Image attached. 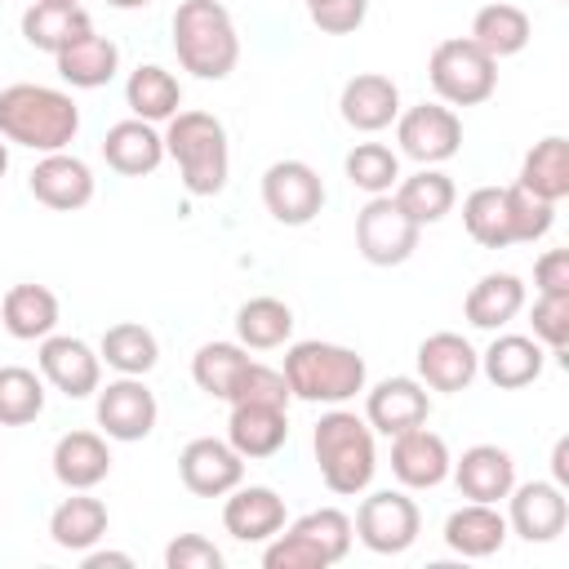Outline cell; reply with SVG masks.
I'll return each instance as SVG.
<instances>
[{
    "label": "cell",
    "mask_w": 569,
    "mask_h": 569,
    "mask_svg": "<svg viewBox=\"0 0 569 569\" xmlns=\"http://www.w3.org/2000/svg\"><path fill=\"white\" fill-rule=\"evenodd\" d=\"M80 133V107L71 93L49 84H9L0 89V138L18 142L27 151H67V142Z\"/></svg>",
    "instance_id": "obj_1"
},
{
    "label": "cell",
    "mask_w": 569,
    "mask_h": 569,
    "mask_svg": "<svg viewBox=\"0 0 569 569\" xmlns=\"http://www.w3.org/2000/svg\"><path fill=\"white\" fill-rule=\"evenodd\" d=\"M311 449L329 493L356 498L369 489L378 471V449H373V427L365 418H356L351 409H329L311 431Z\"/></svg>",
    "instance_id": "obj_2"
},
{
    "label": "cell",
    "mask_w": 569,
    "mask_h": 569,
    "mask_svg": "<svg viewBox=\"0 0 569 569\" xmlns=\"http://www.w3.org/2000/svg\"><path fill=\"white\" fill-rule=\"evenodd\" d=\"M280 373L289 382V396L307 405H347L356 391H365V378H369L360 351L342 342H320V338L293 342L284 351Z\"/></svg>",
    "instance_id": "obj_3"
},
{
    "label": "cell",
    "mask_w": 569,
    "mask_h": 569,
    "mask_svg": "<svg viewBox=\"0 0 569 569\" xmlns=\"http://www.w3.org/2000/svg\"><path fill=\"white\" fill-rule=\"evenodd\" d=\"M173 53L196 80H227L240 62V36L218 0H182L173 9Z\"/></svg>",
    "instance_id": "obj_4"
},
{
    "label": "cell",
    "mask_w": 569,
    "mask_h": 569,
    "mask_svg": "<svg viewBox=\"0 0 569 569\" xmlns=\"http://www.w3.org/2000/svg\"><path fill=\"white\" fill-rule=\"evenodd\" d=\"M164 124H169L164 156H173L182 187L191 196H218L227 187V169H231V147H227L222 120L209 111H178Z\"/></svg>",
    "instance_id": "obj_5"
},
{
    "label": "cell",
    "mask_w": 569,
    "mask_h": 569,
    "mask_svg": "<svg viewBox=\"0 0 569 569\" xmlns=\"http://www.w3.org/2000/svg\"><path fill=\"white\" fill-rule=\"evenodd\" d=\"M351 538H356L351 516L338 507H320V511L298 516L289 529H280L267 542L262 565L267 569H329L351 551Z\"/></svg>",
    "instance_id": "obj_6"
},
{
    "label": "cell",
    "mask_w": 569,
    "mask_h": 569,
    "mask_svg": "<svg viewBox=\"0 0 569 569\" xmlns=\"http://www.w3.org/2000/svg\"><path fill=\"white\" fill-rule=\"evenodd\" d=\"M427 80L445 107H480L498 89V62L471 36H449L431 49Z\"/></svg>",
    "instance_id": "obj_7"
},
{
    "label": "cell",
    "mask_w": 569,
    "mask_h": 569,
    "mask_svg": "<svg viewBox=\"0 0 569 569\" xmlns=\"http://www.w3.org/2000/svg\"><path fill=\"white\" fill-rule=\"evenodd\" d=\"M356 538L373 551V556H400L418 542L422 533V511L405 489H378L360 502L356 511Z\"/></svg>",
    "instance_id": "obj_8"
},
{
    "label": "cell",
    "mask_w": 569,
    "mask_h": 569,
    "mask_svg": "<svg viewBox=\"0 0 569 569\" xmlns=\"http://www.w3.org/2000/svg\"><path fill=\"white\" fill-rule=\"evenodd\" d=\"M418 222L391 200V196H369V204L356 213V249L373 267H400L418 249Z\"/></svg>",
    "instance_id": "obj_9"
},
{
    "label": "cell",
    "mask_w": 569,
    "mask_h": 569,
    "mask_svg": "<svg viewBox=\"0 0 569 569\" xmlns=\"http://www.w3.org/2000/svg\"><path fill=\"white\" fill-rule=\"evenodd\" d=\"M396 142L418 164H445L462 151V120L445 102H418L396 116Z\"/></svg>",
    "instance_id": "obj_10"
},
{
    "label": "cell",
    "mask_w": 569,
    "mask_h": 569,
    "mask_svg": "<svg viewBox=\"0 0 569 569\" xmlns=\"http://www.w3.org/2000/svg\"><path fill=\"white\" fill-rule=\"evenodd\" d=\"M262 204L284 227H307L325 209V182L307 160H276L262 173Z\"/></svg>",
    "instance_id": "obj_11"
},
{
    "label": "cell",
    "mask_w": 569,
    "mask_h": 569,
    "mask_svg": "<svg viewBox=\"0 0 569 569\" xmlns=\"http://www.w3.org/2000/svg\"><path fill=\"white\" fill-rule=\"evenodd\" d=\"M93 413H98L102 436L133 445V440H147V436L156 431L160 405H156V396H151V387H147L142 378L120 373L116 382L98 387V405H93Z\"/></svg>",
    "instance_id": "obj_12"
},
{
    "label": "cell",
    "mask_w": 569,
    "mask_h": 569,
    "mask_svg": "<svg viewBox=\"0 0 569 569\" xmlns=\"http://www.w3.org/2000/svg\"><path fill=\"white\" fill-rule=\"evenodd\" d=\"M40 378L62 391L67 400H84L102 387V356L84 342V338H71V333H49L40 338Z\"/></svg>",
    "instance_id": "obj_13"
},
{
    "label": "cell",
    "mask_w": 569,
    "mask_h": 569,
    "mask_svg": "<svg viewBox=\"0 0 569 569\" xmlns=\"http://www.w3.org/2000/svg\"><path fill=\"white\" fill-rule=\"evenodd\" d=\"M569 525V498L556 480H529L511 485L507 493V529L525 542H551Z\"/></svg>",
    "instance_id": "obj_14"
},
{
    "label": "cell",
    "mask_w": 569,
    "mask_h": 569,
    "mask_svg": "<svg viewBox=\"0 0 569 569\" xmlns=\"http://www.w3.org/2000/svg\"><path fill=\"white\" fill-rule=\"evenodd\" d=\"M178 476L196 498H227L244 480V458L227 440L200 436L178 453Z\"/></svg>",
    "instance_id": "obj_15"
},
{
    "label": "cell",
    "mask_w": 569,
    "mask_h": 569,
    "mask_svg": "<svg viewBox=\"0 0 569 569\" xmlns=\"http://www.w3.org/2000/svg\"><path fill=\"white\" fill-rule=\"evenodd\" d=\"M476 373H480V356L462 333L440 329L418 342V382L422 387L453 396V391H467L476 382Z\"/></svg>",
    "instance_id": "obj_16"
},
{
    "label": "cell",
    "mask_w": 569,
    "mask_h": 569,
    "mask_svg": "<svg viewBox=\"0 0 569 569\" xmlns=\"http://www.w3.org/2000/svg\"><path fill=\"white\" fill-rule=\"evenodd\" d=\"M431 413V396L418 378H382L365 396V422L378 436H400L409 427H422Z\"/></svg>",
    "instance_id": "obj_17"
},
{
    "label": "cell",
    "mask_w": 569,
    "mask_h": 569,
    "mask_svg": "<svg viewBox=\"0 0 569 569\" xmlns=\"http://www.w3.org/2000/svg\"><path fill=\"white\" fill-rule=\"evenodd\" d=\"M449 467H453L449 445L436 431L409 427V431L391 436V476L405 489H436V485H445Z\"/></svg>",
    "instance_id": "obj_18"
},
{
    "label": "cell",
    "mask_w": 569,
    "mask_h": 569,
    "mask_svg": "<svg viewBox=\"0 0 569 569\" xmlns=\"http://www.w3.org/2000/svg\"><path fill=\"white\" fill-rule=\"evenodd\" d=\"M31 196L44 204V209H58V213H71V209H84L93 200V169L80 160V156H67V151H49L36 169H31Z\"/></svg>",
    "instance_id": "obj_19"
},
{
    "label": "cell",
    "mask_w": 569,
    "mask_h": 569,
    "mask_svg": "<svg viewBox=\"0 0 569 569\" xmlns=\"http://www.w3.org/2000/svg\"><path fill=\"white\" fill-rule=\"evenodd\" d=\"M222 529L236 542H271L284 529V498L267 485H236L222 502Z\"/></svg>",
    "instance_id": "obj_20"
},
{
    "label": "cell",
    "mask_w": 569,
    "mask_h": 569,
    "mask_svg": "<svg viewBox=\"0 0 569 569\" xmlns=\"http://www.w3.org/2000/svg\"><path fill=\"white\" fill-rule=\"evenodd\" d=\"M338 111L342 120L356 129V133H382L396 116H400V89L391 76L382 71H360L342 84V98H338Z\"/></svg>",
    "instance_id": "obj_21"
},
{
    "label": "cell",
    "mask_w": 569,
    "mask_h": 569,
    "mask_svg": "<svg viewBox=\"0 0 569 569\" xmlns=\"http://www.w3.org/2000/svg\"><path fill=\"white\" fill-rule=\"evenodd\" d=\"M449 476L458 480V493L467 498V502H502L507 493H511V485H516V462H511V453L507 449H498V445H471L453 467H449Z\"/></svg>",
    "instance_id": "obj_22"
},
{
    "label": "cell",
    "mask_w": 569,
    "mask_h": 569,
    "mask_svg": "<svg viewBox=\"0 0 569 569\" xmlns=\"http://www.w3.org/2000/svg\"><path fill=\"white\" fill-rule=\"evenodd\" d=\"M289 440V409L280 405H231L227 418V445L249 462V458H271Z\"/></svg>",
    "instance_id": "obj_23"
},
{
    "label": "cell",
    "mask_w": 569,
    "mask_h": 569,
    "mask_svg": "<svg viewBox=\"0 0 569 569\" xmlns=\"http://www.w3.org/2000/svg\"><path fill=\"white\" fill-rule=\"evenodd\" d=\"M102 160L120 173V178H147L160 169L164 160V133H156V124L147 120H120L107 129L102 138Z\"/></svg>",
    "instance_id": "obj_24"
},
{
    "label": "cell",
    "mask_w": 569,
    "mask_h": 569,
    "mask_svg": "<svg viewBox=\"0 0 569 569\" xmlns=\"http://www.w3.org/2000/svg\"><path fill=\"white\" fill-rule=\"evenodd\" d=\"M49 462H53L58 485H67L71 493L76 489H93V485H102L111 476V449H107V440L98 431H67V436H58Z\"/></svg>",
    "instance_id": "obj_25"
},
{
    "label": "cell",
    "mask_w": 569,
    "mask_h": 569,
    "mask_svg": "<svg viewBox=\"0 0 569 569\" xmlns=\"http://www.w3.org/2000/svg\"><path fill=\"white\" fill-rule=\"evenodd\" d=\"M507 516L493 502H467L445 520V547L467 556V560H485L493 551H502L507 542Z\"/></svg>",
    "instance_id": "obj_26"
},
{
    "label": "cell",
    "mask_w": 569,
    "mask_h": 569,
    "mask_svg": "<svg viewBox=\"0 0 569 569\" xmlns=\"http://www.w3.org/2000/svg\"><path fill=\"white\" fill-rule=\"evenodd\" d=\"M480 373L498 391H520V387L538 382V373H542V342L525 338V333H498L480 356Z\"/></svg>",
    "instance_id": "obj_27"
},
{
    "label": "cell",
    "mask_w": 569,
    "mask_h": 569,
    "mask_svg": "<svg viewBox=\"0 0 569 569\" xmlns=\"http://www.w3.org/2000/svg\"><path fill=\"white\" fill-rule=\"evenodd\" d=\"M520 311H525V280L511 276V271H489V276H480V280L467 289V298H462V316H467V325H476V329H502V325H511Z\"/></svg>",
    "instance_id": "obj_28"
},
{
    "label": "cell",
    "mask_w": 569,
    "mask_h": 569,
    "mask_svg": "<svg viewBox=\"0 0 569 569\" xmlns=\"http://www.w3.org/2000/svg\"><path fill=\"white\" fill-rule=\"evenodd\" d=\"M58 58V76L71 84V89H102V84H111L116 80V71H120V49H116V40H107V36H98V31H84L80 40H71L62 53H53Z\"/></svg>",
    "instance_id": "obj_29"
},
{
    "label": "cell",
    "mask_w": 569,
    "mask_h": 569,
    "mask_svg": "<svg viewBox=\"0 0 569 569\" xmlns=\"http://www.w3.org/2000/svg\"><path fill=\"white\" fill-rule=\"evenodd\" d=\"M0 325L18 338V342H36L49 338L58 329V293L44 284H13L0 298Z\"/></svg>",
    "instance_id": "obj_30"
},
{
    "label": "cell",
    "mask_w": 569,
    "mask_h": 569,
    "mask_svg": "<svg viewBox=\"0 0 569 569\" xmlns=\"http://www.w3.org/2000/svg\"><path fill=\"white\" fill-rule=\"evenodd\" d=\"M124 102H129V111L138 120L160 124V120H173L182 111V84H178L173 71H164L156 62H142L124 80Z\"/></svg>",
    "instance_id": "obj_31"
},
{
    "label": "cell",
    "mask_w": 569,
    "mask_h": 569,
    "mask_svg": "<svg viewBox=\"0 0 569 569\" xmlns=\"http://www.w3.org/2000/svg\"><path fill=\"white\" fill-rule=\"evenodd\" d=\"M529 36H533L529 13H525L520 4H507V0L485 4V9H476V18H471V40H476L493 62L520 53V49L529 44Z\"/></svg>",
    "instance_id": "obj_32"
},
{
    "label": "cell",
    "mask_w": 569,
    "mask_h": 569,
    "mask_svg": "<svg viewBox=\"0 0 569 569\" xmlns=\"http://www.w3.org/2000/svg\"><path fill=\"white\" fill-rule=\"evenodd\" d=\"M107 507L98 498H89V489H76V498H62L49 516V538L62 551H89L102 533H107Z\"/></svg>",
    "instance_id": "obj_33"
},
{
    "label": "cell",
    "mask_w": 569,
    "mask_h": 569,
    "mask_svg": "<svg viewBox=\"0 0 569 569\" xmlns=\"http://www.w3.org/2000/svg\"><path fill=\"white\" fill-rule=\"evenodd\" d=\"M516 187H525L529 196H538V200H547V204H560V200L569 196V142H565L560 133L533 142V151H529L525 164H520Z\"/></svg>",
    "instance_id": "obj_34"
},
{
    "label": "cell",
    "mask_w": 569,
    "mask_h": 569,
    "mask_svg": "<svg viewBox=\"0 0 569 569\" xmlns=\"http://www.w3.org/2000/svg\"><path fill=\"white\" fill-rule=\"evenodd\" d=\"M396 196V204L418 222V227H431V222H440L449 209H453V200H458V191H453V178L449 173H440L436 164H422L418 173H409V178H400L396 187H391Z\"/></svg>",
    "instance_id": "obj_35"
},
{
    "label": "cell",
    "mask_w": 569,
    "mask_h": 569,
    "mask_svg": "<svg viewBox=\"0 0 569 569\" xmlns=\"http://www.w3.org/2000/svg\"><path fill=\"white\" fill-rule=\"evenodd\" d=\"M84 31H93V18L80 4H31L22 13V40L44 53H62Z\"/></svg>",
    "instance_id": "obj_36"
},
{
    "label": "cell",
    "mask_w": 569,
    "mask_h": 569,
    "mask_svg": "<svg viewBox=\"0 0 569 569\" xmlns=\"http://www.w3.org/2000/svg\"><path fill=\"white\" fill-rule=\"evenodd\" d=\"M462 227L480 249H507L516 244L511 236V209H507V187H476L462 200Z\"/></svg>",
    "instance_id": "obj_37"
},
{
    "label": "cell",
    "mask_w": 569,
    "mask_h": 569,
    "mask_svg": "<svg viewBox=\"0 0 569 569\" xmlns=\"http://www.w3.org/2000/svg\"><path fill=\"white\" fill-rule=\"evenodd\" d=\"M289 333H293V311H289V302H280V298H249V302L236 311V338H240V347H249V351L284 347Z\"/></svg>",
    "instance_id": "obj_38"
},
{
    "label": "cell",
    "mask_w": 569,
    "mask_h": 569,
    "mask_svg": "<svg viewBox=\"0 0 569 569\" xmlns=\"http://www.w3.org/2000/svg\"><path fill=\"white\" fill-rule=\"evenodd\" d=\"M98 356H102L116 373H133V378H142V373L156 369V360H160V342H156V333H151L147 325H138V320H120V325H111V329L102 333Z\"/></svg>",
    "instance_id": "obj_39"
},
{
    "label": "cell",
    "mask_w": 569,
    "mask_h": 569,
    "mask_svg": "<svg viewBox=\"0 0 569 569\" xmlns=\"http://www.w3.org/2000/svg\"><path fill=\"white\" fill-rule=\"evenodd\" d=\"M244 365H249V347H240V342H204L191 356V378H196V387L204 396L227 400Z\"/></svg>",
    "instance_id": "obj_40"
},
{
    "label": "cell",
    "mask_w": 569,
    "mask_h": 569,
    "mask_svg": "<svg viewBox=\"0 0 569 569\" xmlns=\"http://www.w3.org/2000/svg\"><path fill=\"white\" fill-rule=\"evenodd\" d=\"M44 413V378L22 365L0 369V427H27Z\"/></svg>",
    "instance_id": "obj_41"
},
{
    "label": "cell",
    "mask_w": 569,
    "mask_h": 569,
    "mask_svg": "<svg viewBox=\"0 0 569 569\" xmlns=\"http://www.w3.org/2000/svg\"><path fill=\"white\" fill-rule=\"evenodd\" d=\"M351 187L369 191V196H391V187L400 182V156L387 142H356L342 160Z\"/></svg>",
    "instance_id": "obj_42"
},
{
    "label": "cell",
    "mask_w": 569,
    "mask_h": 569,
    "mask_svg": "<svg viewBox=\"0 0 569 569\" xmlns=\"http://www.w3.org/2000/svg\"><path fill=\"white\" fill-rule=\"evenodd\" d=\"M244 400H253V405H280V409H289V400H293V396H289V382H284V373H280V369L249 360V365L240 369V378H236V387H231L227 405H244Z\"/></svg>",
    "instance_id": "obj_43"
},
{
    "label": "cell",
    "mask_w": 569,
    "mask_h": 569,
    "mask_svg": "<svg viewBox=\"0 0 569 569\" xmlns=\"http://www.w3.org/2000/svg\"><path fill=\"white\" fill-rule=\"evenodd\" d=\"M507 209H511V236H516V244L542 240V236L551 231V222H556V204L529 196V191L516 187V182L507 187Z\"/></svg>",
    "instance_id": "obj_44"
},
{
    "label": "cell",
    "mask_w": 569,
    "mask_h": 569,
    "mask_svg": "<svg viewBox=\"0 0 569 569\" xmlns=\"http://www.w3.org/2000/svg\"><path fill=\"white\" fill-rule=\"evenodd\" d=\"M529 320H533V338L547 342L556 356H565V347H569V293H538Z\"/></svg>",
    "instance_id": "obj_45"
},
{
    "label": "cell",
    "mask_w": 569,
    "mask_h": 569,
    "mask_svg": "<svg viewBox=\"0 0 569 569\" xmlns=\"http://www.w3.org/2000/svg\"><path fill=\"white\" fill-rule=\"evenodd\" d=\"M302 4L325 36H351L369 13V0H302Z\"/></svg>",
    "instance_id": "obj_46"
},
{
    "label": "cell",
    "mask_w": 569,
    "mask_h": 569,
    "mask_svg": "<svg viewBox=\"0 0 569 569\" xmlns=\"http://www.w3.org/2000/svg\"><path fill=\"white\" fill-rule=\"evenodd\" d=\"M164 569H222V551L200 533H178L164 547Z\"/></svg>",
    "instance_id": "obj_47"
},
{
    "label": "cell",
    "mask_w": 569,
    "mask_h": 569,
    "mask_svg": "<svg viewBox=\"0 0 569 569\" xmlns=\"http://www.w3.org/2000/svg\"><path fill=\"white\" fill-rule=\"evenodd\" d=\"M538 293H569V249H547L533 262Z\"/></svg>",
    "instance_id": "obj_48"
},
{
    "label": "cell",
    "mask_w": 569,
    "mask_h": 569,
    "mask_svg": "<svg viewBox=\"0 0 569 569\" xmlns=\"http://www.w3.org/2000/svg\"><path fill=\"white\" fill-rule=\"evenodd\" d=\"M551 480H556L560 489L569 485V436H560L556 449H551Z\"/></svg>",
    "instance_id": "obj_49"
},
{
    "label": "cell",
    "mask_w": 569,
    "mask_h": 569,
    "mask_svg": "<svg viewBox=\"0 0 569 569\" xmlns=\"http://www.w3.org/2000/svg\"><path fill=\"white\" fill-rule=\"evenodd\" d=\"M107 565H120V569H129L133 565V556H124V551H84V569H107Z\"/></svg>",
    "instance_id": "obj_50"
},
{
    "label": "cell",
    "mask_w": 569,
    "mask_h": 569,
    "mask_svg": "<svg viewBox=\"0 0 569 569\" xmlns=\"http://www.w3.org/2000/svg\"><path fill=\"white\" fill-rule=\"evenodd\" d=\"M107 4H116V9H147L151 0H107Z\"/></svg>",
    "instance_id": "obj_51"
},
{
    "label": "cell",
    "mask_w": 569,
    "mask_h": 569,
    "mask_svg": "<svg viewBox=\"0 0 569 569\" xmlns=\"http://www.w3.org/2000/svg\"><path fill=\"white\" fill-rule=\"evenodd\" d=\"M4 169H9V142L0 138V178H4Z\"/></svg>",
    "instance_id": "obj_52"
},
{
    "label": "cell",
    "mask_w": 569,
    "mask_h": 569,
    "mask_svg": "<svg viewBox=\"0 0 569 569\" xmlns=\"http://www.w3.org/2000/svg\"><path fill=\"white\" fill-rule=\"evenodd\" d=\"M36 4H80V0H36Z\"/></svg>",
    "instance_id": "obj_53"
}]
</instances>
